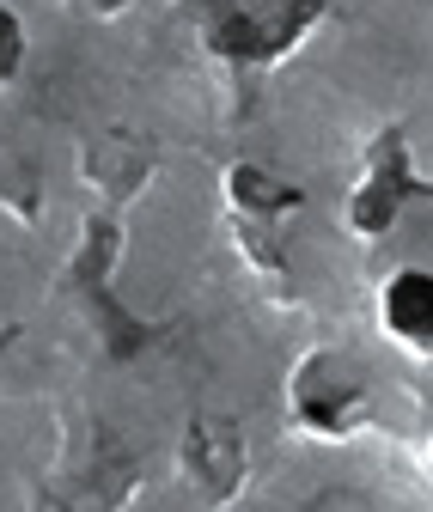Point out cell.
Listing matches in <instances>:
<instances>
[{
    "label": "cell",
    "instance_id": "5",
    "mask_svg": "<svg viewBox=\"0 0 433 512\" xmlns=\"http://www.w3.org/2000/svg\"><path fill=\"white\" fill-rule=\"evenodd\" d=\"M373 317H379L385 342H397L409 360H427V348H433V275L421 263L391 269L373 293Z\"/></svg>",
    "mask_w": 433,
    "mask_h": 512
},
{
    "label": "cell",
    "instance_id": "3",
    "mask_svg": "<svg viewBox=\"0 0 433 512\" xmlns=\"http://www.w3.org/2000/svg\"><path fill=\"white\" fill-rule=\"evenodd\" d=\"M421 196H427V183L409 165L403 128H385V135H373V147H366V165H360L348 202H342V226L354 238H385L397 226V214L409 202H421Z\"/></svg>",
    "mask_w": 433,
    "mask_h": 512
},
{
    "label": "cell",
    "instance_id": "7",
    "mask_svg": "<svg viewBox=\"0 0 433 512\" xmlns=\"http://www.w3.org/2000/svg\"><path fill=\"white\" fill-rule=\"evenodd\" d=\"M25 68V25L13 7H0V86H13Z\"/></svg>",
    "mask_w": 433,
    "mask_h": 512
},
{
    "label": "cell",
    "instance_id": "1",
    "mask_svg": "<svg viewBox=\"0 0 433 512\" xmlns=\"http://www.w3.org/2000/svg\"><path fill=\"white\" fill-rule=\"evenodd\" d=\"M171 13L220 68L263 74L324 25L330 0H177Z\"/></svg>",
    "mask_w": 433,
    "mask_h": 512
},
{
    "label": "cell",
    "instance_id": "2",
    "mask_svg": "<svg viewBox=\"0 0 433 512\" xmlns=\"http://www.w3.org/2000/svg\"><path fill=\"white\" fill-rule=\"evenodd\" d=\"M366 403H373V384L348 348H312L287 372V415L312 439H354L366 427Z\"/></svg>",
    "mask_w": 433,
    "mask_h": 512
},
{
    "label": "cell",
    "instance_id": "4",
    "mask_svg": "<svg viewBox=\"0 0 433 512\" xmlns=\"http://www.w3.org/2000/svg\"><path fill=\"white\" fill-rule=\"evenodd\" d=\"M177 464H183L190 488H196L208 506H226V500L244 488V439H238L232 421H220V415H196L190 427H183Z\"/></svg>",
    "mask_w": 433,
    "mask_h": 512
},
{
    "label": "cell",
    "instance_id": "6",
    "mask_svg": "<svg viewBox=\"0 0 433 512\" xmlns=\"http://www.w3.org/2000/svg\"><path fill=\"white\" fill-rule=\"evenodd\" d=\"M80 171H86L92 189H104L110 202H129L153 177V153L141 141H129V135H98V141L80 147Z\"/></svg>",
    "mask_w": 433,
    "mask_h": 512
},
{
    "label": "cell",
    "instance_id": "8",
    "mask_svg": "<svg viewBox=\"0 0 433 512\" xmlns=\"http://www.w3.org/2000/svg\"><path fill=\"white\" fill-rule=\"evenodd\" d=\"M74 13H86V19H116V13H129L135 0H68Z\"/></svg>",
    "mask_w": 433,
    "mask_h": 512
}]
</instances>
